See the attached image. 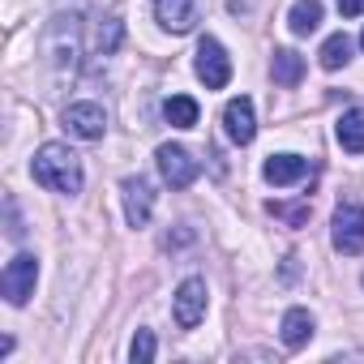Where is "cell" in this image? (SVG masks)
Returning a JSON list of instances; mask_svg holds the SVG:
<instances>
[{"label":"cell","mask_w":364,"mask_h":364,"mask_svg":"<svg viewBox=\"0 0 364 364\" xmlns=\"http://www.w3.org/2000/svg\"><path fill=\"white\" fill-rule=\"evenodd\" d=\"M31 171H35V180L43 189H52V193H82V159L69 150V146H60V141H48V146H39L35 150V163H31Z\"/></svg>","instance_id":"1"},{"label":"cell","mask_w":364,"mask_h":364,"mask_svg":"<svg viewBox=\"0 0 364 364\" xmlns=\"http://www.w3.org/2000/svg\"><path fill=\"white\" fill-rule=\"evenodd\" d=\"M35 283H39V262H35V253H18V257L5 266V274H0V291H5L9 304H26V300L35 296Z\"/></svg>","instance_id":"2"},{"label":"cell","mask_w":364,"mask_h":364,"mask_svg":"<svg viewBox=\"0 0 364 364\" xmlns=\"http://www.w3.org/2000/svg\"><path fill=\"white\" fill-rule=\"evenodd\" d=\"M171 313H176V326L180 330H193L202 317H206V279H185L176 287V296H171Z\"/></svg>","instance_id":"3"},{"label":"cell","mask_w":364,"mask_h":364,"mask_svg":"<svg viewBox=\"0 0 364 364\" xmlns=\"http://www.w3.org/2000/svg\"><path fill=\"white\" fill-rule=\"evenodd\" d=\"M193 69H198V77L206 82V90H223V86L232 82V60H228V52H223L219 39H202V43H198Z\"/></svg>","instance_id":"4"},{"label":"cell","mask_w":364,"mask_h":364,"mask_svg":"<svg viewBox=\"0 0 364 364\" xmlns=\"http://www.w3.org/2000/svg\"><path fill=\"white\" fill-rule=\"evenodd\" d=\"M334 249L338 253H360L364 249V206L360 202H338V210H334Z\"/></svg>","instance_id":"5"},{"label":"cell","mask_w":364,"mask_h":364,"mask_svg":"<svg viewBox=\"0 0 364 364\" xmlns=\"http://www.w3.org/2000/svg\"><path fill=\"white\" fill-rule=\"evenodd\" d=\"M159 176L167 180L171 189H189L198 180V159L185 150V146H159Z\"/></svg>","instance_id":"6"},{"label":"cell","mask_w":364,"mask_h":364,"mask_svg":"<svg viewBox=\"0 0 364 364\" xmlns=\"http://www.w3.org/2000/svg\"><path fill=\"white\" fill-rule=\"evenodd\" d=\"M65 129L82 141H99L103 129H107V116H103L99 103H69L65 107Z\"/></svg>","instance_id":"7"},{"label":"cell","mask_w":364,"mask_h":364,"mask_svg":"<svg viewBox=\"0 0 364 364\" xmlns=\"http://www.w3.org/2000/svg\"><path fill=\"white\" fill-rule=\"evenodd\" d=\"M154 18L171 35H189L198 26V0H154Z\"/></svg>","instance_id":"8"},{"label":"cell","mask_w":364,"mask_h":364,"mask_svg":"<svg viewBox=\"0 0 364 364\" xmlns=\"http://www.w3.org/2000/svg\"><path fill=\"white\" fill-rule=\"evenodd\" d=\"M150 210H154V189L146 176H129L124 180V219L133 228H146L150 223Z\"/></svg>","instance_id":"9"},{"label":"cell","mask_w":364,"mask_h":364,"mask_svg":"<svg viewBox=\"0 0 364 364\" xmlns=\"http://www.w3.org/2000/svg\"><path fill=\"white\" fill-rule=\"evenodd\" d=\"M223 129H228V137H232L236 146H249V141H253L257 116H253V99H249V95H240V99H232V103L223 107Z\"/></svg>","instance_id":"10"},{"label":"cell","mask_w":364,"mask_h":364,"mask_svg":"<svg viewBox=\"0 0 364 364\" xmlns=\"http://www.w3.org/2000/svg\"><path fill=\"white\" fill-rule=\"evenodd\" d=\"M262 176L270 180V185H296V180L309 176V163L300 154H270L266 167H262Z\"/></svg>","instance_id":"11"},{"label":"cell","mask_w":364,"mask_h":364,"mask_svg":"<svg viewBox=\"0 0 364 364\" xmlns=\"http://www.w3.org/2000/svg\"><path fill=\"white\" fill-rule=\"evenodd\" d=\"M334 133H338V146H343L347 154H360V150H364V107H351V112H343Z\"/></svg>","instance_id":"12"},{"label":"cell","mask_w":364,"mask_h":364,"mask_svg":"<svg viewBox=\"0 0 364 364\" xmlns=\"http://www.w3.org/2000/svg\"><path fill=\"white\" fill-rule=\"evenodd\" d=\"M313 338V313L309 309H287L283 313V343L296 351V347H304Z\"/></svg>","instance_id":"13"},{"label":"cell","mask_w":364,"mask_h":364,"mask_svg":"<svg viewBox=\"0 0 364 364\" xmlns=\"http://www.w3.org/2000/svg\"><path fill=\"white\" fill-rule=\"evenodd\" d=\"M163 116H167V124H176V129H193L198 116H202V107H198V99H189V95H171V99L163 103Z\"/></svg>","instance_id":"14"},{"label":"cell","mask_w":364,"mask_h":364,"mask_svg":"<svg viewBox=\"0 0 364 364\" xmlns=\"http://www.w3.org/2000/svg\"><path fill=\"white\" fill-rule=\"evenodd\" d=\"M270 73H274V82L279 86H300V77H304V60L291 52V48H283V52H274V65H270Z\"/></svg>","instance_id":"15"},{"label":"cell","mask_w":364,"mask_h":364,"mask_svg":"<svg viewBox=\"0 0 364 364\" xmlns=\"http://www.w3.org/2000/svg\"><path fill=\"white\" fill-rule=\"evenodd\" d=\"M287 26H291V35H313L321 26V0H296Z\"/></svg>","instance_id":"16"},{"label":"cell","mask_w":364,"mask_h":364,"mask_svg":"<svg viewBox=\"0 0 364 364\" xmlns=\"http://www.w3.org/2000/svg\"><path fill=\"white\" fill-rule=\"evenodd\" d=\"M317 60H321V69H343L347 60H351V39L338 31V35H330L326 43H321V52H317Z\"/></svg>","instance_id":"17"},{"label":"cell","mask_w":364,"mask_h":364,"mask_svg":"<svg viewBox=\"0 0 364 364\" xmlns=\"http://www.w3.org/2000/svg\"><path fill=\"white\" fill-rule=\"evenodd\" d=\"M120 39H124L120 18H103V22L95 26V52H99V56H112V52L120 48Z\"/></svg>","instance_id":"18"},{"label":"cell","mask_w":364,"mask_h":364,"mask_svg":"<svg viewBox=\"0 0 364 364\" xmlns=\"http://www.w3.org/2000/svg\"><path fill=\"white\" fill-rule=\"evenodd\" d=\"M270 215H279L287 228H304V223H309V202H296V206H287V202H270Z\"/></svg>","instance_id":"19"},{"label":"cell","mask_w":364,"mask_h":364,"mask_svg":"<svg viewBox=\"0 0 364 364\" xmlns=\"http://www.w3.org/2000/svg\"><path fill=\"white\" fill-rule=\"evenodd\" d=\"M129 355H133V364H150L154 360V334L150 330H137L133 343H129Z\"/></svg>","instance_id":"20"},{"label":"cell","mask_w":364,"mask_h":364,"mask_svg":"<svg viewBox=\"0 0 364 364\" xmlns=\"http://www.w3.org/2000/svg\"><path fill=\"white\" fill-rule=\"evenodd\" d=\"M338 14L343 18H360L364 14V0H338Z\"/></svg>","instance_id":"21"},{"label":"cell","mask_w":364,"mask_h":364,"mask_svg":"<svg viewBox=\"0 0 364 364\" xmlns=\"http://www.w3.org/2000/svg\"><path fill=\"white\" fill-rule=\"evenodd\" d=\"M360 48H364V35H360Z\"/></svg>","instance_id":"22"}]
</instances>
